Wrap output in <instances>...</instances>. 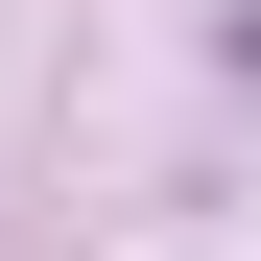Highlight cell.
Instances as JSON below:
<instances>
[{"instance_id":"obj_1","label":"cell","mask_w":261,"mask_h":261,"mask_svg":"<svg viewBox=\"0 0 261 261\" xmlns=\"http://www.w3.org/2000/svg\"><path fill=\"white\" fill-rule=\"evenodd\" d=\"M238 95H261V0H238Z\"/></svg>"}]
</instances>
